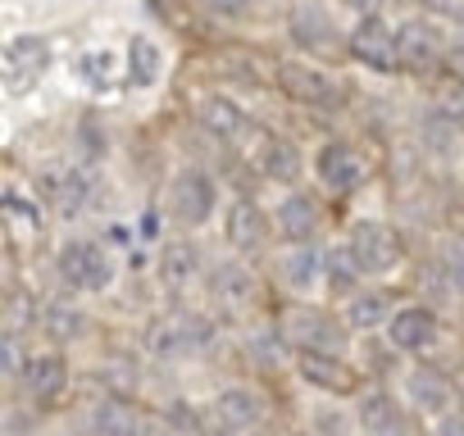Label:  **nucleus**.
<instances>
[{
  "instance_id": "4",
  "label": "nucleus",
  "mask_w": 464,
  "mask_h": 436,
  "mask_svg": "<svg viewBox=\"0 0 464 436\" xmlns=\"http://www.w3.org/2000/svg\"><path fill=\"white\" fill-rule=\"evenodd\" d=\"M351 55L373 69V73H396L401 69V46H396V28L382 19V14H369L355 24L351 33Z\"/></svg>"
},
{
  "instance_id": "14",
  "label": "nucleus",
  "mask_w": 464,
  "mask_h": 436,
  "mask_svg": "<svg viewBox=\"0 0 464 436\" xmlns=\"http://www.w3.org/2000/svg\"><path fill=\"white\" fill-rule=\"evenodd\" d=\"M364 436H405V418H401V404L387 395V391H369L360 395V409H355Z\"/></svg>"
},
{
  "instance_id": "21",
  "label": "nucleus",
  "mask_w": 464,
  "mask_h": 436,
  "mask_svg": "<svg viewBox=\"0 0 464 436\" xmlns=\"http://www.w3.org/2000/svg\"><path fill=\"white\" fill-rule=\"evenodd\" d=\"M283 278L292 282V291H310L314 282H324V255L319 251H305V246L287 251L283 255Z\"/></svg>"
},
{
  "instance_id": "18",
  "label": "nucleus",
  "mask_w": 464,
  "mask_h": 436,
  "mask_svg": "<svg viewBox=\"0 0 464 436\" xmlns=\"http://www.w3.org/2000/svg\"><path fill=\"white\" fill-rule=\"evenodd\" d=\"M392 314H396V309H392V300H387L382 291H355V296L346 300V327H360V332L387 327Z\"/></svg>"
},
{
  "instance_id": "36",
  "label": "nucleus",
  "mask_w": 464,
  "mask_h": 436,
  "mask_svg": "<svg viewBox=\"0 0 464 436\" xmlns=\"http://www.w3.org/2000/svg\"><path fill=\"white\" fill-rule=\"evenodd\" d=\"M455 413H459V418H464V395H459V409H455Z\"/></svg>"
},
{
  "instance_id": "31",
  "label": "nucleus",
  "mask_w": 464,
  "mask_h": 436,
  "mask_svg": "<svg viewBox=\"0 0 464 436\" xmlns=\"http://www.w3.org/2000/svg\"><path fill=\"white\" fill-rule=\"evenodd\" d=\"M5 209H10V213H19L28 228H42V209H37V204H28L24 195H5Z\"/></svg>"
},
{
  "instance_id": "23",
  "label": "nucleus",
  "mask_w": 464,
  "mask_h": 436,
  "mask_svg": "<svg viewBox=\"0 0 464 436\" xmlns=\"http://www.w3.org/2000/svg\"><path fill=\"white\" fill-rule=\"evenodd\" d=\"M51 191H55V209H60V218H78L82 213V204H87V195H92V182L82 177V173H60L55 182H51Z\"/></svg>"
},
{
  "instance_id": "17",
  "label": "nucleus",
  "mask_w": 464,
  "mask_h": 436,
  "mask_svg": "<svg viewBox=\"0 0 464 436\" xmlns=\"http://www.w3.org/2000/svg\"><path fill=\"white\" fill-rule=\"evenodd\" d=\"M24 382H28L33 400H60L64 386H69V364H64V355H37V359H28Z\"/></svg>"
},
{
  "instance_id": "20",
  "label": "nucleus",
  "mask_w": 464,
  "mask_h": 436,
  "mask_svg": "<svg viewBox=\"0 0 464 436\" xmlns=\"http://www.w3.org/2000/svg\"><path fill=\"white\" fill-rule=\"evenodd\" d=\"M196 114H200L205 132H214V137H223V141H227V137H237V132H242V123H246V118H242V109L232 105L227 96H205Z\"/></svg>"
},
{
  "instance_id": "10",
  "label": "nucleus",
  "mask_w": 464,
  "mask_h": 436,
  "mask_svg": "<svg viewBox=\"0 0 464 436\" xmlns=\"http://www.w3.org/2000/svg\"><path fill=\"white\" fill-rule=\"evenodd\" d=\"M396 46H401V69H410V73H432L441 64V37L423 19L401 24L396 28Z\"/></svg>"
},
{
  "instance_id": "5",
  "label": "nucleus",
  "mask_w": 464,
  "mask_h": 436,
  "mask_svg": "<svg viewBox=\"0 0 464 436\" xmlns=\"http://www.w3.org/2000/svg\"><path fill=\"white\" fill-rule=\"evenodd\" d=\"M278 82H283V91H287L292 100H301V105H310V109H337V105H342L337 78L324 73V69H314V64H305V60H287L283 73H278Z\"/></svg>"
},
{
  "instance_id": "30",
  "label": "nucleus",
  "mask_w": 464,
  "mask_h": 436,
  "mask_svg": "<svg viewBox=\"0 0 464 436\" xmlns=\"http://www.w3.org/2000/svg\"><path fill=\"white\" fill-rule=\"evenodd\" d=\"M437 114L464 123V82H446V87L437 91Z\"/></svg>"
},
{
  "instance_id": "29",
  "label": "nucleus",
  "mask_w": 464,
  "mask_h": 436,
  "mask_svg": "<svg viewBox=\"0 0 464 436\" xmlns=\"http://www.w3.org/2000/svg\"><path fill=\"white\" fill-rule=\"evenodd\" d=\"M78 73H82L92 87H105V82L114 78V55H110V51H92V55L78 60Z\"/></svg>"
},
{
  "instance_id": "8",
  "label": "nucleus",
  "mask_w": 464,
  "mask_h": 436,
  "mask_svg": "<svg viewBox=\"0 0 464 436\" xmlns=\"http://www.w3.org/2000/svg\"><path fill=\"white\" fill-rule=\"evenodd\" d=\"M314 173H319V182H324L328 191H355V186L364 182L369 164H364V155H360L355 146L328 141V146L319 150V159H314Z\"/></svg>"
},
{
  "instance_id": "35",
  "label": "nucleus",
  "mask_w": 464,
  "mask_h": 436,
  "mask_svg": "<svg viewBox=\"0 0 464 436\" xmlns=\"http://www.w3.org/2000/svg\"><path fill=\"white\" fill-rule=\"evenodd\" d=\"M450 69H455V73H459V82H464V46H459V51H450Z\"/></svg>"
},
{
  "instance_id": "37",
  "label": "nucleus",
  "mask_w": 464,
  "mask_h": 436,
  "mask_svg": "<svg viewBox=\"0 0 464 436\" xmlns=\"http://www.w3.org/2000/svg\"><path fill=\"white\" fill-rule=\"evenodd\" d=\"M296 436H310V431H296Z\"/></svg>"
},
{
  "instance_id": "26",
  "label": "nucleus",
  "mask_w": 464,
  "mask_h": 436,
  "mask_svg": "<svg viewBox=\"0 0 464 436\" xmlns=\"http://www.w3.org/2000/svg\"><path fill=\"white\" fill-rule=\"evenodd\" d=\"M265 173H269L274 182H296V173H301L296 146H292V141H274V146L265 150Z\"/></svg>"
},
{
  "instance_id": "11",
  "label": "nucleus",
  "mask_w": 464,
  "mask_h": 436,
  "mask_svg": "<svg viewBox=\"0 0 464 436\" xmlns=\"http://www.w3.org/2000/svg\"><path fill=\"white\" fill-rule=\"evenodd\" d=\"M401 391H405V400L419 409V413H432V418H446L450 413V382L437 373V368H410L405 373V382H401Z\"/></svg>"
},
{
  "instance_id": "12",
  "label": "nucleus",
  "mask_w": 464,
  "mask_h": 436,
  "mask_svg": "<svg viewBox=\"0 0 464 436\" xmlns=\"http://www.w3.org/2000/svg\"><path fill=\"white\" fill-rule=\"evenodd\" d=\"M260 413H265V404H260V391H251V386H223V391L214 395V418H218L227 431L256 427Z\"/></svg>"
},
{
  "instance_id": "33",
  "label": "nucleus",
  "mask_w": 464,
  "mask_h": 436,
  "mask_svg": "<svg viewBox=\"0 0 464 436\" xmlns=\"http://www.w3.org/2000/svg\"><path fill=\"white\" fill-rule=\"evenodd\" d=\"M437 436H464V418H459V413H446V418L437 422Z\"/></svg>"
},
{
  "instance_id": "27",
  "label": "nucleus",
  "mask_w": 464,
  "mask_h": 436,
  "mask_svg": "<svg viewBox=\"0 0 464 436\" xmlns=\"http://www.w3.org/2000/svg\"><path fill=\"white\" fill-rule=\"evenodd\" d=\"M191 273H196V251H191V246H169V251L160 255V278H164L169 287H182Z\"/></svg>"
},
{
  "instance_id": "38",
  "label": "nucleus",
  "mask_w": 464,
  "mask_h": 436,
  "mask_svg": "<svg viewBox=\"0 0 464 436\" xmlns=\"http://www.w3.org/2000/svg\"><path fill=\"white\" fill-rule=\"evenodd\" d=\"M51 436H64V431H51Z\"/></svg>"
},
{
  "instance_id": "1",
  "label": "nucleus",
  "mask_w": 464,
  "mask_h": 436,
  "mask_svg": "<svg viewBox=\"0 0 464 436\" xmlns=\"http://www.w3.org/2000/svg\"><path fill=\"white\" fill-rule=\"evenodd\" d=\"M51 69V42L37 33H19L5 42V55H0V78H5V91L24 96L33 91Z\"/></svg>"
},
{
  "instance_id": "25",
  "label": "nucleus",
  "mask_w": 464,
  "mask_h": 436,
  "mask_svg": "<svg viewBox=\"0 0 464 436\" xmlns=\"http://www.w3.org/2000/svg\"><path fill=\"white\" fill-rule=\"evenodd\" d=\"M301 373H305L310 382H319V386H333V391H346V386H351V373L337 368V355H314V350H305V355H301Z\"/></svg>"
},
{
  "instance_id": "6",
  "label": "nucleus",
  "mask_w": 464,
  "mask_h": 436,
  "mask_svg": "<svg viewBox=\"0 0 464 436\" xmlns=\"http://www.w3.org/2000/svg\"><path fill=\"white\" fill-rule=\"evenodd\" d=\"M214 204H218V191H214V182H209L200 168H182V173L173 177V186H169V209L182 218L187 228L209 223Z\"/></svg>"
},
{
  "instance_id": "22",
  "label": "nucleus",
  "mask_w": 464,
  "mask_h": 436,
  "mask_svg": "<svg viewBox=\"0 0 464 436\" xmlns=\"http://www.w3.org/2000/svg\"><path fill=\"white\" fill-rule=\"evenodd\" d=\"M360 278H364V273H360V264H355V255H351L346 246L324 251V287H328V291L355 296V282H360Z\"/></svg>"
},
{
  "instance_id": "34",
  "label": "nucleus",
  "mask_w": 464,
  "mask_h": 436,
  "mask_svg": "<svg viewBox=\"0 0 464 436\" xmlns=\"http://www.w3.org/2000/svg\"><path fill=\"white\" fill-rule=\"evenodd\" d=\"M209 5H214V10H223V14H237V10H246V5H251V0H209Z\"/></svg>"
},
{
  "instance_id": "13",
  "label": "nucleus",
  "mask_w": 464,
  "mask_h": 436,
  "mask_svg": "<svg viewBox=\"0 0 464 436\" xmlns=\"http://www.w3.org/2000/svg\"><path fill=\"white\" fill-rule=\"evenodd\" d=\"M92 431H96V436H141V431H146V418H141L128 400L105 395V400L92 404Z\"/></svg>"
},
{
  "instance_id": "3",
  "label": "nucleus",
  "mask_w": 464,
  "mask_h": 436,
  "mask_svg": "<svg viewBox=\"0 0 464 436\" xmlns=\"http://www.w3.org/2000/svg\"><path fill=\"white\" fill-rule=\"evenodd\" d=\"M346 251L355 255L360 273H392L401 264V237L387 223H373V218H364V223L351 228Z\"/></svg>"
},
{
  "instance_id": "7",
  "label": "nucleus",
  "mask_w": 464,
  "mask_h": 436,
  "mask_svg": "<svg viewBox=\"0 0 464 436\" xmlns=\"http://www.w3.org/2000/svg\"><path fill=\"white\" fill-rule=\"evenodd\" d=\"M387 341H392V350H401V355H419V350H428L432 341H437V314L428 309V305H401L392 318H387Z\"/></svg>"
},
{
  "instance_id": "16",
  "label": "nucleus",
  "mask_w": 464,
  "mask_h": 436,
  "mask_svg": "<svg viewBox=\"0 0 464 436\" xmlns=\"http://www.w3.org/2000/svg\"><path fill=\"white\" fill-rule=\"evenodd\" d=\"M227 242L237 246V251H260L265 246V213H260V204H251V200H232L227 204Z\"/></svg>"
},
{
  "instance_id": "9",
  "label": "nucleus",
  "mask_w": 464,
  "mask_h": 436,
  "mask_svg": "<svg viewBox=\"0 0 464 436\" xmlns=\"http://www.w3.org/2000/svg\"><path fill=\"white\" fill-rule=\"evenodd\" d=\"M287 336L301 350H314V355H342V346H346V332L319 309H292L287 314Z\"/></svg>"
},
{
  "instance_id": "19",
  "label": "nucleus",
  "mask_w": 464,
  "mask_h": 436,
  "mask_svg": "<svg viewBox=\"0 0 464 436\" xmlns=\"http://www.w3.org/2000/svg\"><path fill=\"white\" fill-rule=\"evenodd\" d=\"M160 73H164V51L150 37H132V46H128V78L137 87H155Z\"/></svg>"
},
{
  "instance_id": "24",
  "label": "nucleus",
  "mask_w": 464,
  "mask_h": 436,
  "mask_svg": "<svg viewBox=\"0 0 464 436\" xmlns=\"http://www.w3.org/2000/svg\"><path fill=\"white\" fill-rule=\"evenodd\" d=\"M214 291H218L227 305H246V300H256V278H251L242 264H223V269L214 273Z\"/></svg>"
},
{
  "instance_id": "28",
  "label": "nucleus",
  "mask_w": 464,
  "mask_h": 436,
  "mask_svg": "<svg viewBox=\"0 0 464 436\" xmlns=\"http://www.w3.org/2000/svg\"><path fill=\"white\" fill-rule=\"evenodd\" d=\"M46 327H51V336H55V341H69V336H82L87 318H82V309H73L69 300H60V305H51V309H46Z\"/></svg>"
},
{
  "instance_id": "2",
  "label": "nucleus",
  "mask_w": 464,
  "mask_h": 436,
  "mask_svg": "<svg viewBox=\"0 0 464 436\" xmlns=\"http://www.w3.org/2000/svg\"><path fill=\"white\" fill-rule=\"evenodd\" d=\"M60 278H64V287L96 296V291H110V282H114V260H110V251L96 246V242H69V246L60 251Z\"/></svg>"
},
{
  "instance_id": "32",
  "label": "nucleus",
  "mask_w": 464,
  "mask_h": 436,
  "mask_svg": "<svg viewBox=\"0 0 464 436\" xmlns=\"http://www.w3.org/2000/svg\"><path fill=\"white\" fill-rule=\"evenodd\" d=\"M19 368H24V364H19V336L10 332V336H5V373H19Z\"/></svg>"
},
{
  "instance_id": "15",
  "label": "nucleus",
  "mask_w": 464,
  "mask_h": 436,
  "mask_svg": "<svg viewBox=\"0 0 464 436\" xmlns=\"http://www.w3.org/2000/svg\"><path fill=\"white\" fill-rule=\"evenodd\" d=\"M274 218H278V232H283L287 242H305V237H314V228H319V204H314V195L292 191V195H283V204L274 209Z\"/></svg>"
}]
</instances>
